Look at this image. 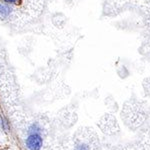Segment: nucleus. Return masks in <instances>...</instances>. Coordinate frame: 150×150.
I'll return each instance as SVG.
<instances>
[{
  "label": "nucleus",
  "instance_id": "1",
  "mask_svg": "<svg viewBox=\"0 0 150 150\" xmlns=\"http://www.w3.org/2000/svg\"><path fill=\"white\" fill-rule=\"evenodd\" d=\"M42 138L38 133H32L26 138L25 144L29 150H40L42 147Z\"/></svg>",
  "mask_w": 150,
  "mask_h": 150
},
{
  "label": "nucleus",
  "instance_id": "2",
  "mask_svg": "<svg viewBox=\"0 0 150 150\" xmlns=\"http://www.w3.org/2000/svg\"><path fill=\"white\" fill-rule=\"evenodd\" d=\"M12 13V8L7 4L0 3V17L7 18Z\"/></svg>",
  "mask_w": 150,
  "mask_h": 150
},
{
  "label": "nucleus",
  "instance_id": "3",
  "mask_svg": "<svg viewBox=\"0 0 150 150\" xmlns=\"http://www.w3.org/2000/svg\"><path fill=\"white\" fill-rule=\"evenodd\" d=\"M39 131H40V129L37 124H32L30 126V128H29V133H30V134H32V133H38Z\"/></svg>",
  "mask_w": 150,
  "mask_h": 150
},
{
  "label": "nucleus",
  "instance_id": "4",
  "mask_svg": "<svg viewBox=\"0 0 150 150\" xmlns=\"http://www.w3.org/2000/svg\"><path fill=\"white\" fill-rule=\"evenodd\" d=\"M4 1L7 2V3H9V4H15L18 0H4Z\"/></svg>",
  "mask_w": 150,
  "mask_h": 150
}]
</instances>
